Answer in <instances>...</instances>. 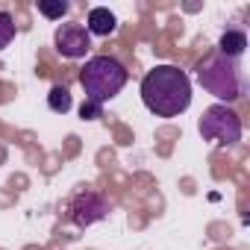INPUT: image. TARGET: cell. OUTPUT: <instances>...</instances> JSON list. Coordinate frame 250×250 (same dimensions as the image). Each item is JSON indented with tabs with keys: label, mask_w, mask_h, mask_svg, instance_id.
I'll use <instances>...</instances> for the list:
<instances>
[{
	"label": "cell",
	"mask_w": 250,
	"mask_h": 250,
	"mask_svg": "<svg viewBox=\"0 0 250 250\" xmlns=\"http://www.w3.org/2000/svg\"><path fill=\"white\" fill-rule=\"evenodd\" d=\"M142 103L156 118H180L191 106V80L177 65H156L142 77Z\"/></svg>",
	"instance_id": "obj_1"
},
{
	"label": "cell",
	"mask_w": 250,
	"mask_h": 250,
	"mask_svg": "<svg viewBox=\"0 0 250 250\" xmlns=\"http://www.w3.org/2000/svg\"><path fill=\"white\" fill-rule=\"evenodd\" d=\"M130 74L115 56H91L85 59L83 71H80V85L85 91V100L88 103H109L112 97L121 94V88L127 85Z\"/></svg>",
	"instance_id": "obj_2"
},
{
	"label": "cell",
	"mask_w": 250,
	"mask_h": 250,
	"mask_svg": "<svg viewBox=\"0 0 250 250\" xmlns=\"http://www.w3.org/2000/svg\"><path fill=\"white\" fill-rule=\"evenodd\" d=\"M197 83H200L212 97H218V103H224V106L232 103V100H238L241 91H244L238 62L221 56L218 50L209 53L203 62H197Z\"/></svg>",
	"instance_id": "obj_3"
},
{
	"label": "cell",
	"mask_w": 250,
	"mask_h": 250,
	"mask_svg": "<svg viewBox=\"0 0 250 250\" xmlns=\"http://www.w3.org/2000/svg\"><path fill=\"white\" fill-rule=\"evenodd\" d=\"M197 130H200L203 142H209L215 147H232V145L241 142V118L229 106L212 103V106L203 109Z\"/></svg>",
	"instance_id": "obj_4"
},
{
	"label": "cell",
	"mask_w": 250,
	"mask_h": 250,
	"mask_svg": "<svg viewBox=\"0 0 250 250\" xmlns=\"http://www.w3.org/2000/svg\"><path fill=\"white\" fill-rule=\"evenodd\" d=\"M106 212H109L106 197L97 194V191H91V188L74 194L71 203H68V215H71V221H74L77 227H83V229L91 227V224H97V221H103Z\"/></svg>",
	"instance_id": "obj_5"
},
{
	"label": "cell",
	"mask_w": 250,
	"mask_h": 250,
	"mask_svg": "<svg viewBox=\"0 0 250 250\" xmlns=\"http://www.w3.org/2000/svg\"><path fill=\"white\" fill-rule=\"evenodd\" d=\"M53 47L65 59H83L91 50V36L83 24H59L53 33Z\"/></svg>",
	"instance_id": "obj_6"
},
{
	"label": "cell",
	"mask_w": 250,
	"mask_h": 250,
	"mask_svg": "<svg viewBox=\"0 0 250 250\" xmlns=\"http://www.w3.org/2000/svg\"><path fill=\"white\" fill-rule=\"evenodd\" d=\"M85 30H88V36H112L118 30V18L106 6H94V9H88Z\"/></svg>",
	"instance_id": "obj_7"
},
{
	"label": "cell",
	"mask_w": 250,
	"mask_h": 250,
	"mask_svg": "<svg viewBox=\"0 0 250 250\" xmlns=\"http://www.w3.org/2000/svg\"><path fill=\"white\" fill-rule=\"evenodd\" d=\"M244 50H247V36L241 30H227L221 36V42H218V53L227 56V59H235L238 62L244 56Z\"/></svg>",
	"instance_id": "obj_8"
},
{
	"label": "cell",
	"mask_w": 250,
	"mask_h": 250,
	"mask_svg": "<svg viewBox=\"0 0 250 250\" xmlns=\"http://www.w3.org/2000/svg\"><path fill=\"white\" fill-rule=\"evenodd\" d=\"M47 106H50V112H56V115H68L71 106H74V97H71L68 85H53V88L47 91Z\"/></svg>",
	"instance_id": "obj_9"
},
{
	"label": "cell",
	"mask_w": 250,
	"mask_h": 250,
	"mask_svg": "<svg viewBox=\"0 0 250 250\" xmlns=\"http://www.w3.org/2000/svg\"><path fill=\"white\" fill-rule=\"evenodd\" d=\"M68 3L65 0H39V12L47 18V21H62L65 15H68Z\"/></svg>",
	"instance_id": "obj_10"
},
{
	"label": "cell",
	"mask_w": 250,
	"mask_h": 250,
	"mask_svg": "<svg viewBox=\"0 0 250 250\" xmlns=\"http://www.w3.org/2000/svg\"><path fill=\"white\" fill-rule=\"evenodd\" d=\"M15 36H18V30H15L12 15H9L6 9H0V50H6V47L15 42Z\"/></svg>",
	"instance_id": "obj_11"
},
{
	"label": "cell",
	"mask_w": 250,
	"mask_h": 250,
	"mask_svg": "<svg viewBox=\"0 0 250 250\" xmlns=\"http://www.w3.org/2000/svg\"><path fill=\"white\" fill-rule=\"evenodd\" d=\"M100 115H103V106L83 100V106H80V118H85V121H94V118H100Z\"/></svg>",
	"instance_id": "obj_12"
}]
</instances>
